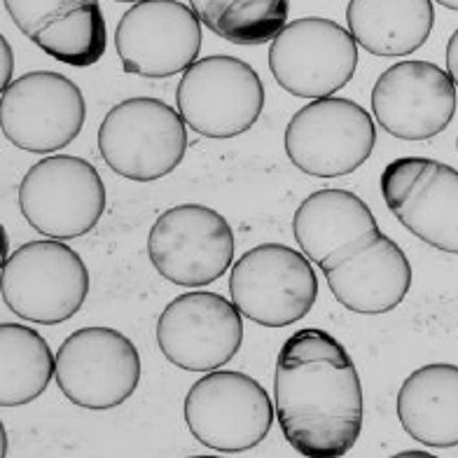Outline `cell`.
Listing matches in <instances>:
<instances>
[{
	"mask_svg": "<svg viewBox=\"0 0 458 458\" xmlns=\"http://www.w3.org/2000/svg\"><path fill=\"white\" fill-rule=\"evenodd\" d=\"M293 234L349 311L386 314L410 293V259L381 232L372 208L349 190L309 194L293 217Z\"/></svg>",
	"mask_w": 458,
	"mask_h": 458,
	"instance_id": "1",
	"label": "cell"
},
{
	"mask_svg": "<svg viewBox=\"0 0 458 458\" xmlns=\"http://www.w3.org/2000/svg\"><path fill=\"white\" fill-rule=\"evenodd\" d=\"M274 403L284 437L301 456H346L360 437V377L330 332L304 327L285 339L276 358Z\"/></svg>",
	"mask_w": 458,
	"mask_h": 458,
	"instance_id": "2",
	"label": "cell"
},
{
	"mask_svg": "<svg viewBox=\"0 0 458 458\" xmlns=\"http://www.w3.org/2000/svg\"><path fill=\"white\" fill-rule=\"evenodd\" d=\"M0 293L19 318L59 326L78 314L89 295V272L59 239L29 242L3 262Z\"/></svg>",
	"mask_w": 458,
	"mask_h": 458,
	"instance_id": "3",
	"label": "cell"
},
{
	"mask_svg": "<svg viewBox=\"0 0 458 458\" xmlns=\"http://www.w3.org/2000/svg\"><path fill=\"white\" fill-rule=\"evenodd\" d=\"M187 150L182 114L159 98H127L110 108L98 129L103 162L122 178L159 181L174 174Z\"/></svg>",
	"mask_w": 458,
	"mask_h": 458,
	"instance_id": "4",
	"label": "cell"
},
{
	"mask_svg": "<svg viewBox=\"0 0 458 458\" xmlns=\"http://www.w3.org/2000/svg\"><path fill=\"white\" fill-rule=\"evenodd\" d=\"M229 295L258 326H293L314 309L318 297L311 259L284 243H262L234 262Z\"/></svg>",
	"mask_w": 458,
	"mask_h": 458,
	"instance_id": "5",
	"label": "cell"
},
{
	"mask_svg": "<svg viewBox=\"0 0 458 458\" xmlns=\"http://www.w3.org/2000/svg\"><path fill=\"white\" fill-rule=\"evenodd\" d=\"M175 106L187 127L206 139H234L259 120L265 85L246 61L213 55L187 68L175 89Z\"/></svg>",
	"mask_w": 458,
	"mask_h": 458,
	"instance_id": "6",
	"label": "cell"
},
{
	"mask_svg": "<svg viewBox=\"0 0 458 458\" xmlns=\"http://www.w3.org/2000/svg\"><path fill=\"white\" fill-rule=\"evenodd\" d=\"M19 208L47 239H78L97 227L106 211V185L82 157L55 155L33 164L19 182Z\"/></svg>",
	"mask_w": 458,
	"mask_h": 458,
	"instance_id": "7",
	"label": "cell"
},
{
	"mask_svg": "<svg viewBox=\"0 0 458 458\" xmlns=\"http://www.w3.org/2000/svg\"><path fill=\"white\" fill-rule=\"evenodd\" d=\"M272 398L253 377L213 369L185 398V423L197 442L220 454H242L265 440L274 423Z\"/></svg>",
	"mask_w": 458,
	"mask_h": 458,
	"instance_id": "8",
	"label": "cell"
},
{
	"mask_svg": "<svg viewBox=\"0 0 458 458\" xmlns=\"http://www.w3.org/2000/svg\"><path fill=\"white\" fill-rule=\"evenodd\" d=\"M377 145L369 113L349 98H316L297 110L285 129V152L297 169L339 178L368 162Z\"/></svg>",
	"mask_w": 458,
	"mask_h": 458,
	"instance_id": "9",
	"label": "cell"
},
{
	"mask_svg": "<svg viewBox=\"0 0 458 458\" xmlns=\"http://www.w3.org/2000/svg\"><path fill=\"white\" fill-rule=\"evenodd\" d=\"M59 391L78 407L106 411L131 398L140 384L136 344L113 327H82L56 351Z\"/></svg>",
	"mask_w": 458,
	"mask_h": 458,
	"instance_id": "10",
	"label": "cell"
},
{
	"mask_svg": "<svg viewBox=\"0 0 458 458\" xmlns=\"http://www.w3.org/2000/svg\"><path fill=\"white\" fill-rule=\"evenodd\" d=\"M234 229L208 206L181 204L155 220L148 236L152 267L169 284L201 288L234 262Z\"/></svg>",
	"mask_w": 458,
	"mask_h": 458,
	"instance_id": "11",
	"label": "cell"
},
{
	"mask_svg": "<svg viewBox=\"0 0 458 458\" xmlns=\"http://www.w3.org/2000/svg\"><path fill=\"white\" fill-rule=\"evenodd\" d=\"M85 120V94L61 72H26L0 97V129L19 150H64L78 139Z\"/></svg>",
	"mask_w": 458,
	"mask_h": 458,
	"instance_id": "12",
	"label": "cell"
},
{
	"mask_svg": "<svg viewBox=\"0 0 458 458\" xmlns=\"http://www.w3.org/2000/svg\"><path fill=\"white\" fill-rule=\"evenodd\" d=\"M358 68V43L351 30L326 17L285 24L269 49V71L288 94L327 98L346 87Z\"/></svg>",
	"mask_w": 458,
	"mask_h": 458,
	"instance_id": "13",
	"label": "cell"
},
{
	"mask_svg": "<svg viewBox=\"0 0 458 458\" xmlns=\"http://www.w3.org/2000/svg\"><path fill=\"white\" fill-rule=\"evenodd\" d=\"M122 68L140 78H171L197 64L201 19L181 0H139L114 29Z\"/></svg>",
	"mask_w": 458,
	"mask_h": 458,
	"instance_id": "14",
	"label": "cell"
},
{
	"mask_svg": "<svg viewBox=\"0 0 458 458\" xmlns=\"http://www.w3.org/2000/svg\"><path fill=\"white\" fill-rule=\"evenodd\" d=\"M388 211L423 243L458 255V171L428 157H400L381 174Z\"/></svg>",
	"mask_w": 458,
	"mask_h": 458,
	"instance_id": "15",
	"label": "cell"
},
{
	"mask_svg": "<svg viewBox=\"0 0 458 458\" xmlns=\"http://www.w3.org/2000/svg\"><path fill=\"white\" fill-rule=\"evenodd\" d=\"M242 311L217 293H185L166 304L157 320L164 358L187 372H213L239 353Z\"/></svg>",
	"mask_w": 458,
	"mask_h": 458,
	"instance_id": "16",
	"label": "cell"
},
{
	"mask_svg": "<svg viewBox=\"0 0 458 458\" xmlns=\"http://www.w3.org/2000/svg\"><path fill=\"white\" fill-rule=\"evenodd\" d=\"M456 82L433 61H400L379 75L372 113L384 131L403 140H428L456 114Z\"/></svg>",
	"mask_w": 458,
	"mask_h": 458,
	"instance_id": "17",
	"label": "cell"
},
{
	"mask_svg": "<svg viewBox=\"0 0 458 458\" xmlns=\"http://www.w3.org/2000/svg\"><path fill=\"white\" fill-rule=\"evenodd\" d=\"M21 33L45 55L72 68L94 66L108 47L98 0H3Z\"/></svg>",
	"mask_w": 458,
	"mask_h": 458,
	"instance_id": "18",
	"label": "cell"
},
{
	"mask_svg": "<svg viewBox=\"0 0 458 458\" xmlns=\"http://www.w3.org/2000/svg\"><path fill=\"white\" fill-rule=\"evenodd\" d=\"M398 419L411 440L426 446H458V365H423L403 381Z\"/></svg>",
	"mask_w": 458,
	"mask_h": 458,
	"instance_id": "19",
	"label": "cell"
},
{
	"mask_svg": "<svg viewBox=\"0 0 458 458\" xmlns=\"http://www.w3.org/2000/svg\"><path fill=\"white\" fill-rule=\"evenodd\" d=\"M351 36L374 56H410L428 40L435 24L433 0H349Z\"/></svg>",
	"mask_w": 458,
	"mask_h": 458,
	"instance_id": "20",
	"label": "cell"
},
{
	"mask_svg": "<svg viewBox=\"0 0 458 458\" xmlns=\"http://www.w3.org/2000/svg\"><path fill=\"white\" fill-rule=\"evenodd\" d=\"M56 356L36 330L19 323L0 326V404L21 407L47 391Z\"/></svg>",
	"mask_w": 458,
	"mask_h": 458,
	"instance_id": "21",
	"label": "cell"
},
{
	"mask_svg": "<svg viewBox=\"0 0 458 458\" xmlns=\"http://www.w3.org/2000/svg\"><path fill=\"white\" fill-rule=\"evenodd\" d=\"M201 24L234 45H265L285 29L290 0H190Z\"/></svg>",
	"mask_w": 458,
	"mask_h": 458,
	"instance_id": "22",
	"label": "cell"
},
{
	"mask_svg": "<svg viewBox=\"0 0 458 458\" xmlns=\"http://www.w3.org/2000/svg\"><path fill=\"white\" fill-rule=\"evenodd\" d=\"M0 47H3V72H0V80H3V89L10 87V78H13V68H14V59H13V47L7 43L5 36H0Z\"/></svg>",
	"mask_w": 458,
	"mask_h": 458,
	"instance_id": "23",
	"label": "cell"
},
{
	"mask_svg": "<svg viewBox=\"0 0 458 458\" xmlns=\"http://www.w3.org/2000/svg\"><path fill=\"white\" fill-rule=\"evenodd\" d=\"M446 72L458 85V29L454 30V36L449 38V45H446Z\"/></svg>",
	"mask_w": 458,
	"mask_h": 458,
	"instance_id": "24",
	"label": "cell"
},
{
	"mask_svg": "<svg viewBox=\"0 0 458 458\" xmlns=\"http://www.w3.org/2000/svg\"><path fill=\"white\" fill-rule=\"evenodd\" d=\"M442 7H446V10H456L458 13V0H437Z\"/></svg>",
	"mask_w": 458,
	"mask_h": 458,
	"instance_id": "25",
	"label": "cell"
},
{
	"mask_svg": "<svg viewBox=\"0 0 458 458\" xmlns=\"http://www.w3.org/2000/svg\"><path fill=\"white\" fill-rule=\"evenodd\" d=\"M403 456H423V458H430V454H426V452H403V454H398V458H403Z\"/></svg>",
	"mask_w": 458,
	"mask_h": 458,
	"instance_id": "26",
	"label": "cell"
},
{
	"mask_svg": "<svg viewBox=\"0 0 458 458\" xmlns=\"http://www.w3.org/2000/svg\"><path fill=\"white\" fill-rule=\"evenodd\" d=\"M117 3H139V0H117Z\"/></svg>",
	"mask_w": 458,
	"mask_h": 458,
	"instance_id": "27",
	"label": "cell"
},
{
	"mask_svg": "<svg viewBox=\"0 0 458 458\" xmlns=\"http://www.w3.org/2000/svg\"><path fill=\"white\" fill-rule=\"evenodd\" d=\"M456 148H458V139H456Z\"/></svg>",
	"mask_w": 458,
	"mask_h": 458,
	"instance_id": "28",
	"label": "cell"
}]
</instances>
